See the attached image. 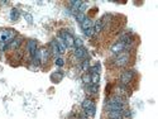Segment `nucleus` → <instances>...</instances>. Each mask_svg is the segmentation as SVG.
Wrapping results in <instances>:
<instances>
[{"label":"nucleus","mask_w":158,"mask_h":119,"mask_svg":"<svg viewBox=\"0 0 158 119\" xmlns=\"http://www.w3.org/2000/svg\"><path fill=\"white\" fill-rule=\"evenodd\" d=\"M82 109L89 117H94L95 113H96V107H95L94 101L90 99H85L82 101Z\"/></svg>","instance_id":"f257e3e1"},{"label":"nucleus","mask_w":158,"mask_h":119,"mask_svg":"<svg viewBox=\"0 0 158 119\" xmlns=\"http://www.w3.org/2000/svg\"><path fill=\"white\" fill-rule=\"evenodd\" d=\"M14 38H15V33L13 30L5 29L0 32V43H3V44H9Z\"/></svg>","instance_id":"f03ea898"},{"label":"nucleus","mask_w":158,"mask_h":119,"mask_svg":"<svg viewBox=\"0 0 158 119\" xmlns=\"http://www.w3.org/2000/svg\"><path fill=\"white\" fill-rule=\"evenodd\" d=\"M128 62H129V53L125 51L118 53V56L115 57V65L119 66V67H124Z\"/></svg>","instance_id":"7ed1b4c3"},{"label":"nucleus","mask_w":158,"mask_h":119,"mask_svg":"<svg viewBox=\"0 0 158 119\" xmlns=\"http://www.w3.org/2000/svg\"><path fill=\"white\" fill-rule=\"evenodd\" d=\"M134 75H135V72L133 71V70H126V71H124L120 75V82H121V85H125L126 86L133 79H134Z\"/></svg>","instance_id":"20e7f679"},{"label":"nucleus","mask_w":158,"mask_h":119,"mask_svg":"<svg viewBox=\"0 0 158 119\" xmlns=\"http://www.w3.org/2000/svg\"><path fill=\"white\" fill-rule=\"evenodd\" d=\"M59 37L63 39V42H65V44H66V47H73L75 38H73L68 32H65V30H63V32L59 33Z\"/></svg>","instance_id":"39448f33"},{"label":"nucleus","mask_w":158,"mask_h":119,"mask_svg":"<svg viewBox=\"0 0 158 119\" xmlns=\"http://www.w3.org/2000/svg\"><path fill=\"white\" fill-rule=\"evenodd\" d=\"M27 51L30 53V57H34V55H36V52L38 51L37 48V42L34 39H29L27 42Z\"/></svg>","instance_id":"423d86ee"},{"label":"nucleus","mask_w":158,"mask_h":119,"mask_svg":"<svg viewBox=\"0 0 158 119\" xmlns=\"http://www.w3.org/2000/svg\"><path fill=\"white\" fill-rule=\"evenodd\" d=\"M106 104H118V105H123V107H124L125 105V100L123 99L120 95H117V96L110 98V99L106 101Z\"/></svg>","instance_id":"0eeeda50"},{"label":"nucleus","mask_w":158,"mask_h":119,"mask_svg":"<svg viewBox=\"0 0 158 119\" xmlns=\"http://www.w3.org/2000/svg\"><path fill=\"white\" fill-rule=\"evenodd\" d=\"M73 53H75V57H76V58H80V59L85 58L86 56H87V52H86V50H85V48H83V47L75 48V51H73Z\"/></svg>","instance_id":"6e6552de"},{"label":"nucleus","mask_w":158,"mask_h":119,"mask_svg":"<svg viewBox=\"0 0 158 119\" xmlns=\"http://www.w3.org/2000/svg\"><path fill=\"white\" fill-rule=\"evenodd\" d=\"M22 42H23V38H22V37L14 38V39L8 44V48H12V50H17V48H19V46L22 44Z\"/></svg>","instance_id":"1a4fd4ad"},{"label":"nucleus","mask_w":158,"mask_h":119,"mask_svg":"<svg viewBox=\"0 0 158 119\" xmlns=\"http://www.w3.org/2000/svg\"><path fill=\"white\" fill-rule=\"evenodd\" d=\"M125 51V46L123 43H120V42H117L115 44H113V47H111V52L113 53H120V52Z\"/></svg>","instance_id":"9d476101"},{"label":"nucleus","mask_w":158,"mask_h":119,"mask_svg":"<svg viewBox=\"0 0 158 119\" xmlns=\"http://www.w3.org/2000/svg\"><path fill=\"white\" fill-rule=\"evenodd\" d=\"M56 42H57V44H58V48H59V53H65V51H66V48H67V47H66V44H65V42H63V39H62V38L61 37H57V38H56Z\"/></svg>","instance_id":"9b49d317"},{"label":"nucleus","mask_w":158,"mask_h":119,"mask_svg":"<svg viewBox=\"0 0 158 119\" xmlns=\"http://www.w3.org/2000/svg\"><path fill=\"white\" fill-rule=\"evenodd\" d=\"M51 50H52V52H53V55H55V57L57 58V57H59V48H58V44H57V42L56 41H52L51 42Z\"/></svg>","instance_id":"f8f14e48"},{"label":"nucleus","mask_w":158,"mask_h":119,"mask_svg":"<svg viewBox=\"0 0 158 119\" xmlns=\"http://www.w3.org/2000/svg\"><path fill=\"white\" fill-rule=\"evenodd\" d=\"M48 57H50V51L47 48H42L41 50V64H44L48 59Z\"/></svg>","instance_id":"ddd939ff"},{"label":"nucleus","mask_w":158,"mask_h":119,"mask_svg":"<svg viewBox=\"0 0 158 119\" xmlns=\"http://www.w3.org/2000/svg\"><path fill=\"white\" fill-rule=\"evenodd\" d=\"M81 27H82L83 30H86V29H89V28H92V27H94V23H92V20H90V19L86 18V19L81 23Z\"/></svg>","instance_id":"4468645a"},{"label":"nucleus","mask_w":158,"mask_h":119,"mask_svg":"<svg viewBox=\"0 0 158 119\" xmlns=\"http://www.w3.org/2000/svg\"><path fill=\"white\" fill-rule=\"evenodd\" d=\"M103 28H104V22L103 20H97L96 23H95V26H94V30H95V33H99L103 30Z\"/></svg>","instance_id":"2eb2a0df"},{"label":"nucleus","mask_w":158,"mask_h":119,"mask_svg":"<svg viewBox=\"0 0 158 119\" xmlns=\"http://www.w3.org/2000/svg\"><path fill=\"white\" fill-rule=\"evenodd\" d=\"M86 93L87 94H90V95H94V94H96L97 93V85H91V86H89L86 89Z\"/></svg>","instance_id":"dca6fc26"},{"label":"nucleus","mask_w":158,"mask_h":119,"mask_svg":"<svg viewBox=\"0 0 158 119\" xmlns=\"http://www.w3.org/2000/svg\"><path fill=\"white\" fill-rule=\"evenodd\" d=\"M99 80H100L99 73H91V84H94V85H97Z\"/></svg>","instance_id":"f3484780"},{"label":"nucleus","mask_w":158,"mask_h":119,"mask_svg":"<svg viewBox=\"0 0 158 119\" xmlns=\"http://www.w3.org/2000/svg\"><path fill=\"white\" fill-rule=\"evenodd\" d=\"M18 15H19V12L17 9H12V10H10V19H12V20L18 19Z\"/></svg>","instance_id":"a211bd4d"},{"label":"nucleus","mask_w":158,"mask_h":119,"mask_svg":"<svg viewBox=\"0 0 158 119\" xmlns=\"http://www.w3.org/2000/svg\"><path fill=\"white\" fill-rule=\"evenodd\" d=\"M85 19H86V17H85V14H83V13H77L76 14V20L79 23H82Z\"/></svg>","instance_id":"6ab92c4d"},{"label":"nucleus","mask_w":158,"mask_h":119,"mask_svg":"<svg viewBox=\"0 0 158 119\" xmlns=\"http://www.w3.org/2000/svg\"><path fill=\"white\" fill-rule=\"evenodd\" d=\"M83 42L81 38H75V42H73V46H75V48H79V47H82Z\"/></svg>","instance_id":"aec40b11"},{"label":"nucleus","mask_w":158,"mask_h":119,"mask_svg":"<svg viewBox=\"0 0 158 119\" xmlns=\"http://www.w3.org/2000/svg\"><path fill=\"white\" fill-rule=\"evenodd\" d=\"M83 33H85V36H86V37H92L94 34H95L94 27H92V28H89V29H86V30H83Z\"/></svg>","instance_id":"412c9836"},{"label":"nucleus","mask_w":158,"mask_h":119,"mask_svg":"<svg viewBox=\"0 0 158 119\" xmlns=\"http://www.w3.org/2000/svg\"><path fill=\"white\" fill-rule=\"evenodd\" d=\"M55 62H56V65H57L58 67H62V66L65 65V59H63L62 57H57L55 59Z\"/></svg>","instance_id":"4be33fe9"},{"label":"nucleus","mask_w":158,"mask_h":119,"mask_svg":"<svg viewBox=\"0 0 158 119\" xmlns=\"http://www.w3.org/2000/svg\"><path fill=\"white\" fill-rule=\"evenodd\" d=\"M81 68L83 70V71H87V70L90 68V62H89V59H85V61L82 62V65H81Z\"/></svg>","instance_id":"5701e85b"},{"label":"nucleus","mask_w":158,"mask_h":119,"mask_svg":"<svg viewBox=\"0 0 158 119\" xmlns=\"http://www.w3.org/2000/svg\"><path fill=\"white\" fill-rule=\"evenodd\" d=\"M86 6H87V4H86V3H81V5H80L79 6V9H77V13H83V12H85V10H86Z\"/></svg>","instance_id":"b1692460"},{"label":"nucleus","mask_w":158,"mask_h":119,"mask_svg":"<svg viewBox=\"0 0 158 119\" xmlns=\"http://www.w3.org/2000/svg\"><path fill=\"white\" fill-rule=\"evenodd\" d=\"M82 81L85 82V84H91V75H83L82 76Z\"/></svg>","instance_id":"393cba45"},{"label":"nucleus","mask_w":158,"mask_h":119,"mask_svg":"<svg viewBox=\"0 0 158 119\" xmlns=\"http://www.w3.org/2000/svg\"><path fill=\"white\" fill-rule=\"evenodd\" d=\"M100 71V66L99 65H96V66H94V67H91V73H99Z\"/></svg>","instance_id":"a878e982"},{"label":"nucleus","mask_w":158,"mask_h":119,"mask_svg":"<svg viewBox=\"0 0 158 119\" xmlns=\"http://www.w3.org/2000/svg\"><path fill=\"white\" fill-rule=\"evenodd\" d=\"M24 18H26V20H27L28 23H33V19H32L30 14H26V15H24Z\"/></svg>","instance_id":"bb28decb"},{"label":"nucleus","mask_w":158,"mask_h":119,"mask_svg":"<svg viewBox=\"0 0 158 119\" xmlns=\"http://www.w3.org/2000/svg\"><path fill=\"white\" fill-rule=\"evenodd\" d=\"M81 119H85V118H81Z\"/></svg>","instance_id":"cd10ccee"}]
</instances>
